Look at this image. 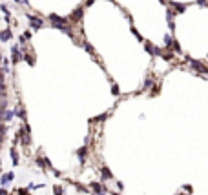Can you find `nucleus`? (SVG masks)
Listing matches in <instances>:
<instances>
[{"instance_id": "20e7f679", "label": "nucleus", "mask_w": 208, "mask_h": 195, "mask_svg": "<svg viewBox=\"0 0 208 195\" xmlns=\"http://www.w3.org/2000/svg\"><path fill=\"white\" fill-rule=\"evenodd\" d=\"M13 181V173H8L4 179H2V184H8V182H11Z\"/></svg>"}, {"instance_id": "f8f14e48", "label": "nucleus", "mask_w": 208, "mask_h": 195, "mask_svg": "<svg viewBox=\"0 0 208 195\" xmlns=\"http://www.w3.org/2000/svg\"><path fill=\"white\" fill-rule=\"evenodd\" d=\"M0 142H2V135H0Z\"/></svg>"}, {"instance_id": "ddd939ff", "label": "nucleus", "mask_w": 208, "mask_h": 195, "mask_svg": "<svg viewBox=\"0 0 208 195\" xmlns=\"http://www.w3.org/2000/svg\"><path fill=\"white\" fill-rule=\"evenodd\" d=\"M0 62H2V59H0Z\"/></svg>"}, {"instance_id": "423d86ee", "label": "nucleus", "mask_w": 208, "mask_h": 195, "mask_svg": "<svg viewBox=\"0 0 208 195\" xmlns=\"http://www.w3.org/2000/svg\"><path fill=\"white\" fill-rule=\"evenodd\" d=\"M91 188H93L95 191H99V193L102 191V188H100V184H97V182H93V184H91Z\"/></svg>"}, {"instance_id": "39448f33", "label": "nucleus", "mask_w": 208, "mask_h": 195, "mask_svg": "<svg viewBox=\"0 0 208 195\" xmlns=\"http://www.w3.org/2000/svg\"><path fill=\"white\" fill-rule=\"evenodd\" d=\"M80 15H82V9H79V11H75L71 18H73V20H80Z\"/></svg>"}, {"instance_id": "1a4fd4ad", "label": "nucleus", "mask_w": 208, "mask_h": 195, "mask_svg": "<svg viewBox=\"0 0 208 195\" xmlns=\"http://www.w3.org/2000/svg\"><path fill=\"white\" fill-rule=\"evenodd\" d=\"M2 131H6V128H4L2 124H0V133H2Z\"/></svg>"}, {"instance_id": "f03ea898", "label": "nucleus", "mask_w": 208, "mask_h": 195, "mask_svg": "<svg viewBox=\"0 0 208 195\" xmlns=\"http://www.w3.org/2000/svg\"><path fill=\"white\" fill-rule=\"evenodd\" d=\"M29 22H31V26H33L35 29H38V27H42V20H40L38 17H29Z\"/></svg>"}, {"instance_id": "0eeeda50", "label": "nucleus", "mask_w": 208, "mask_h": 195, "mask_svg": "<svg viewBox=\"0 0 208 195\" xmlns=\"http://www.w3.org/2000/svg\"><path fill=\"white\" fill-rule=\"evenodd\" d=\"M102 173H104V177H112V175H110V171H108L106 168H104V170H102Z\"/></svg>"}, {"instance_id": "7ed1b4c3", "label": "nucleus", "mask_w": 208, "mask_h": 195, "mask_svg": "<svg viewBox=\"0 0 208 195\" xmlns=\"http://www.w3.org/2000/svg\"><path fill=\"white\" fill-rule=\"evenodd\" d=\"M9 38H11V31H9V29H6V31L0 33V40H4V42H6V40H9Z\"/></svg>"}, {"instance_id": "9b49d317", "label": "nucleus", "mask_w": 208, "mask_h": 195, "mask_svg": "<svg viewBox=\"0 0 208 195\" xmlns=\"http://www.w3.org/2000/svg\"><path fill=\"white\" fill-rule=\"evenodd\" d=\"M2 80H4V77H2V75H0V82H2Z\"/></svg>"}, {"instance_id": "6e6552de", "label": "nucleus", "mask_w": 208, "mask_h": 195, "mask_svg": "<svg viewBox=\"0 0 208 195\" xmlns=\"http://www.w3.org/2000/svg\"><path fill=\"white\" fill-rule=\"evenodd\" d=\"M24 59H26V60H28V62H29V64H33V59H31V57H29V55H26V57H24Z\"/></svg>"}, {"instance_id": "f257e3e1", "label": "nucleus", "mask_w": 208, "mask_h": 195, "mask_svg": "<svg viewBox=\"0 0 208 195\" xmlns=\"http://www.w3.org/2000/svg\"><path fill=\"white\" fill-rule=\"evenodd\" d=\"M11 55H13V62H15V64L22 59L20 53H18V46H13V47H11Z\"/></svg>"}, {"instance_id": "9d476101", "label": "nucleus", "mask_w": 208, "mask_h": 195, "mask_svg": "<svg viewBox=\"0 0 208 195\" xmlns=\"http://www.w3.org/2000/svg\"><path fill=\"white\" fill-rule=\"evenodd\" d=\"M6 193H8L6 190H0V195H6Z\"/></svg>"}]
</instances>
